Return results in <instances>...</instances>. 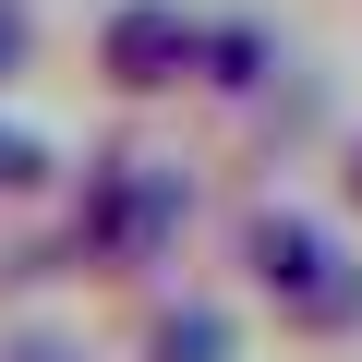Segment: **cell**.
Listing matches in <instances>:
<instances>
[{
	"instance_id": "cell-1",
	"label": "cell",
	"mask_w": 362,
	"mask_h": 362,
	"mask_svg": "<svg viewBox=\"0 0 362 362\" xmlns=\"http://www.w3.org/2000/svg\"><path fill=\"white\" fill-rule=\"evenodd\" d=\"M181 230H194V181L169 157H85L73 181V218H61V266L73 278H109V290H145Z\"/></svg>"
},
{
	"instance_id": "cell-2",
	"label": "cell",
	"mask_w": 362,
	"mask_h": 362,
	"mask_svg": "<svg viewBox=\"0 0 362 362\" xmlns=\"http://www.w3.org/2000/svg\"><path fill=\"white\" fill-rule=\"evenodd\" d=\"M206 73V13H181V0H121L97 25V85L109 97H169Z\"/></svg>"
},
{
	"instance_id": "cell-3",
	"label": "cell",
	"mask_w": 362,
	"mask_h": 362,
	"mask_svg": "<svg viewBox=\"0 0 362 362\" xmlns=\"http://www.w3.org/2000/svg\"><path fill=\"white\" fill-rule=\"evenodd\" d=\"M338 254H350V242H338L326 218H302V206H254V218L230 230V266H242V290H254L266 314H290V302H302Z\"/></svg>"
},
{
	"instance_id": "cell-4",
	"label": "cell",
	"mask_w": 362,
	"mask_h": 362,
	"mask_svg": "<svg viewBox=\"0 0 362 362\" xmlns=\"http://www.w3.org/2000/svg\"><path fill=\"white\" fill-rule=\"evenodd\" d=\"M121 362H242V314L218 290H145L121 326Z\"/></svg>"
},
{
	"instance_id": "cell-5",
	"label": "cell",
	"mask_w": 362,
	"mask_h": 362,
	"mask_svg": "<svg viewBox=\"0 0 362 362\" xmlns=\"http://www.w3.org/2000/svg\"><path fill=\"white\" fill-rule=\"evenodd\" d=\"M266 326H278V338H302V350H326V338H362V254H338V266H326V278H314L290 314H266Z\"/></svg>"
},
{
	"instance_id": "cell-6",
	"label": "cell",
	"mask_w": 362,
	"mask_h": 362,
	"mask_svg": "<svg viewBox=\"0 0 362 362\" xmlns=\"http://www.w3.org/2000/svg\"><path fill=\"white\" fill-rule=\"evenodd\" d=\"M37 194H61V145L25 133V121H0V206H37Z\"/></svg>"
},
{
	"instance_id": "cell-7",
	"label": "cell",
	"mask_w": 362,
	"mask_h": 362,
	"mask_svg": "<svg viewBox=\"0 0 362 362\" xmlns=\"http://www.w3.org/2000/svg\"><path fill=\"white\" fill-rule=\"evenodd\" d=\"M194 85L254 97V85H266V25H206V73H194Z\"/></svg>"
},
{
	"instance_id": "cell-8",
	"label": "cell",
	"mask_w": 362,
	"mask_h": 362,
	"mask_svg": "<svg viewBox=\"0 0 362 362\" xmlns=\"http://www.w3.org/2000/svg\"><path fill=\"white\" fill-rule=\"evenodd\" d=\"M0 362H97L73 326H0Z\"/></svg>"
},
{
	"instance_id": "cell-9",
	"label": "cell",
	"mask_w": 362,
	"mask_h": 362,
	"mask_svg": "<svg viewBox=\"0 0 362 362\" xmlns=\"http://www.w3.org/2000/svg\"><path fill=\"white\" fill-rule=\"evenodd\" d=\"M37 73V0H0V85Z\"/></svg>"
},
{
	"instance_id": "cell-10",
	"label": "cell",
	"mask_w": 362,
	"mask_h": 362,
	"mask_svg": "<svg viewBox=\"0 0 362 362\" xmlns=\"http://www.w3.org/2000/svg\"><path fill=\"white\" fill-rule=\"evenodd\" d=\"M338 206H350V218H362V133H350V145H338Z\"/></svg>"
}]
</instances>
